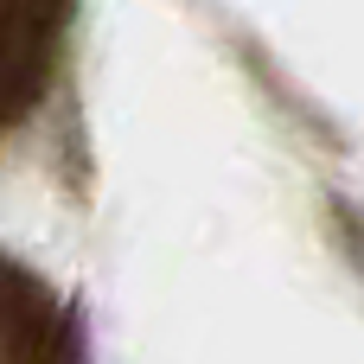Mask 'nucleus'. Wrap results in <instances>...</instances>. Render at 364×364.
<instances>
[{"label":"nucleus","mask_w":364,"mask_h":364,"mask_svg":"<svg viewBox=\"0 0 364 364\" xmlns=\"http://www.w3.org/2000/svg\"><path fill=\"white\" fill-rule=\"evenodd\" d=\"M64 32L70 0H0V134L45 102Z\"/></svg>","instance_id":"obj_1"},{"label":"nucleus","mask_w":364,"mask_h":364,"mask_svg":"<svg viewBox=\"0 0 364 364\" xmlns=\"http://www.w3.org/2000/svg\"><path fill=\"white\" fill-rule=\"evenodd\" d=\"M0 364H83L77 314L13 256H0Z\"/></svg>","instance_id":"obj_2"},{"label":"nucleus","mask_w":364,"mask_h":364,"mask_svg":"<svg viewBox=\"0 0 364 364\" xmlns=\"http://www.w3.org/2000/svg\"><path fill=\"white\" fill-rule=\"evenodd\" d=\"M339 237H346V250H352V262L364 269V218L352 205H339Z\"/></svg>","instance_id":"obj_3"}]
</instances>
